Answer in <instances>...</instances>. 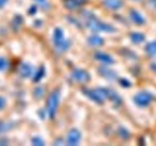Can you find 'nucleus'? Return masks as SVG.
Returning a JSON list of instances; mask_svg holds the SVG:
<instances>
[{
  "label": "nucleus",
  "instance_id": "nucleus-1",
  "mask_svg": "<svg viewBox=\"0 0 156 146\" xmlns=\"http://www.w3.org/2000/svg\"><path fill=\"white\" fill-rule=\"evenodd\" d=\"M53 41L56 50H58L60 53H62V52L68 50L70 46L69 41L64 40L63 31H62V29L59 28V27H57V28L54 30L53 36Z\"/></svg>",
  "mask_w": 156,
  "mask_h": 146
},
{
  "label": "nucleus",
  "instance_id": "nucleus-2",
  "mask_svg": "<svg viewBox=\"0 0 156 146\" xmlns=\"http://www.w3.org/2000/svg\"><path fill=\"white\" fill-rule=\"evenodd\" d=\"M87 27L93 31L108 32V33L115 31V28L114 27L110 24L101 22L95 18H90L87 22Z\"/></svg>",
  "mask_w": 156,
  "mask_h": 146
},
{
  "label": "nucleus",
  "instance_id": "nucleus-3",
  "mask_svg": "<svg viewBox=\"0 0 156 146\" xmlns=\"http://www.w3.org/2000/svg\"><path fill=\"white\" fill-rule=\"evenodd\" d=\"M59 97L60 94L58 91H53L50 94L48 100H47V113L50 119H53L56 115V110H57L58 106H59Z\"/></svg>",
  "mask_w": 156,
  "mask_h": 146
},
{
  "label": "nucleus",
  "instance_id": "nucleus-4",
  "mask_svg": "<svg viewBox=\"0 0 156 146\" xmlns=\"http://www.w3.org/2000/svg\"><path fill=\"white\" fill-rule=\"evenodd\" d=\"M84 93L87 97L98 103H102L108 98L107 88H98L96 90L85 89Z\"/></svg>",
  "mask_w": 156,
  "mask_h": 146
},
{
  "label": "nucleus",
  "instance_id": "nucleus-5",
  "mask_svg": "<svg viewBox=\"0 0 156 146\" xmlns=\"http://www.w3.org/2000/svg\"><path fill=\"white\" fill-rule=\"evenodd\" d=\"M153 95L146 91L138 93L134 97V101L140 106H147L153 100Z\"/></svg>",
  "mask_w": 156,
  "mask_h": 146
},
{
  "label": "nucleus",
  "instance_id": "nucleus-6",
  "mask_svg": "<svg viewBox=\"0 0 156 146\" xmlns=\"http://www.w3.org/2000/svg\"><path fill=\"white\" fill-rule=\"evenodd\" d=\"M81 139V133L78 129H73L69 132L67 136V143L69 145H76Z\"/></svg>",
  "mask_w": 156,
  "mask_h": 146
},
{
  "label": "nucleus",
  "instance_id": "nucleus-7",
  "mask_svg": "<svg viewBox=\"0 0 156 146\" xmlns=\"http://www.w3.org/2000/svg\"><path fill=\"white\" fill-rule=\"evenodd\" d=\"M73 79L79 82H86L89 81L90 75L86 71L82 69H76L73 71Z\"/></svg>",
  "mask_w": 156,
  "mask_h": 146
},
{
  "label": "nucleus",
  "instance_id": "nucleus-8",
  "mask_svg": "<svg viewBox=\"0 0 156 146\" xmlns=\"http://www.w3.org/2000/svg\"><path fill=\"white\" fill-rule=\"evenodd\" d=\"M122 0H104V5L109 9L117 10L123 6Z\"/></svg>",
  "mask_w": 156,
  "mask_h": 146
},
{
  "label": "nucleus",
  "instance_id": "nucleus-9",
  "mask_svg": "<svg viewBox=\"0 0 156 146\" xmlns=\"http://www.w3.org/2000/svg\"><path fill=\"white\" fill-rule=\"evenodd\" d=\"M94 58L97 60L106 64H112L114 62V59H112V57L111 56H109V55L106 54L105 53H101V52H98V53H96L94 54Z\"/></svg>",
  "mask_w": 156,
  "mask_h": 146
},
{
  "label": "nucleus",
  "instance_id": "nucleus-10",
  "mask_svg": "<svg viewBox=\"0 0 156 146\" xmlns=\"http://www.w3.org/2000/svg\"><path fill=\"white\" fill-rule=\"evenodd\" d=\"M98 71L101 74L102 76L106 78L108 80H114L117 78V75H116L115 71L108 68H105V67H101V68H99Z\"/></svg>",
  "mask_w": 156,
  "mask_h": 146
},
{
  "label": "nucleus",
  "instance_id": "nucleus-11",
  "mask_svg": "<svg viewBox=\"0 0 156 146\" xmlns=\"http://www.w3.org/2000/svg\"><path fill=\"white\" fill-rule=\"evenodd\" d=\"M32 71V67L30 66V65L28 64H22V65L20 66V69H19V72L21 74V75L24 78H27L31 75Z\"/></svg>",
  "mask_w": 156,
  "mask_h": 146
},
{
  "label": "nucleus",
  "instance_id": "nucleus-12",
  "mask_svg": "<svg viewBox=\"0 0 156 146\" xmlns=\"http://www.w3.org/2000/svg\"><path fill=\"white\" fill-rule=\"evenodd\" d=\"M130 18H132L133 21L137 24H143L145 23V19L137 11L132 10L130 12Z\"/></svg>",
  "mask_w": 156,
  "mask_h": 146
},
{
  "label": "nucleus",
  "instance_id": "nucleus-13",
  "mask_svg": "<svg viewBox=\"0 0 156 146\" xmlns=\"http://www.w3.org/2000/svg\"><path fill=\"white\" fill-rule=\"evenodd\" d=\"M107 94H108V98L112 100L115 104H120V103H121V98H120V96L115 91H112L111 89H107Z\"/></svg>",
  "mask_w": 156,
  "mask_h": 146
},
{
  "label": "nucleus",
  "instance_id": "nucleus-14",
  "mask_svg": "<svg viewBox=\"0 0 156 146\" xmlns=\"http://www.w3.org/2000/svg\"><path fill=\"white\" fill-rule=\"evenodd\" d=\"M63 4L66 9L73 10L79 7V5L82 4V1L81 0H64Z\"/></svg>",
  "mask_w": 156,
  "mask_h": 146
},
{
  "label": "nucleus",
  "instance_id": "nucleus-15",
  "mask_svg": "<svg viewBox=\"0 0 156 146\" xmlns=\"http://www.w3.org/2000/svg\"><path fill=\"white\" fill-rule=\"evenodd\" d=\"M88 43L90 45L94 46V47H100L103 45L104 40L98 36H91L88 38Z\"/></svg>",
  "mask_w": 156,
  "mask_h": 146
},
{
  "label": "nucleus",
  "instance_id": "nucleus-16",
  "mask_svg": "<svg viewBox=\"0 0 156 146\" xmlns=\"http://www.w3.org/2000/svg\"><path fill=\"white\" fill-rule=\"evenodd\" d=\"M146 51L149 56H156V41H153L148 43L146 47Z\"/></svg>",
  "mask_w": 156,
  "mask_h": 146
},
{
  "label": "nucleus",
  "instance_id": "nucleus-17",
  "mask_svg": "<svg viewBox=\"0 0 156 146\" xmlns=\"http://www.w3.org/2000/svg\"><path fill=\"white\" fill-rule=\"evenodd\" d=\"M131 40L134 43H140L143 42L145 40V36L143 33H133L131 34Z\"/></svg>",
  "mask_w": 156,
  "mask_h": 146
},
{
  "label": "nucleus",
  "instance_id": "nucleus-18",
  "mask_svg": "<svg viewBox=\"0 0 156 146\" xmlns=\"http://www.w3.org/2000/svg\"><path fill=\"white\" fill-rule=\"evenodd\" d=\"M117 133H118L119 136H120V138L125 140L128 139V138H129V137H130V134H129V132H128L126 129H124V128H120V129H118Z\"/></svg>",
  "mask_w": 156,
  "mask_h": 146
},
{
  "label": "nucleus",
  "instance_id": "nucleus-19",
  "mask_svg": "<svg viewBox=\"0 0 156 146\" xmlns=\"http://www.w3.org/2000/svg\"><path fill=\"white\" fill-rule=\"evenodd\" d=\"M44 74H45V70H44V67H41L37 71L36 75H35L34 78V82H39L43 77H44Z\"/></svg>",
  "mask_w": 156,
  "mask_h": 146
},
{
  "label": "nucleus",
  "instance_id": "nucleus-20",
  "mask_svg": "<svg viewBox=\"0 0 156 146\" xmlns=\"http://www.w3.org/2000/svg\"><path fill=\"white\" fill-rule=\"evenodd\" d=\"M34 1L43 9H48L50 8V4L47 2V0H34Z\"/></svg>",
  "mask_w": 156,
  "mask_h": 146
},
{
  "label": "nucleus",
  "instance_id": "nucleus-21",
  "mask_svg": "<svg viewBox=\"0 0 156 146\" xmlns=\"http://www.w3.org/2000/svg\"><path fill=\"white\" fill-rule=\"evenodd\" d=\"M9 66V62L5 58L0 57V70H5Z\"/></svg>",
  "mask_w": 156,
  "mask_h": 146
},
{
  "label": "nucleus",
  "instance_id": "nucleus-22",
  "mask_svg": "<svg viewBox=\"0 0 156 146\" xmlns=\"http://www.w3.org/2000/svg\"><path fill=\"white\" fill-rule=\"evenodd\" d=\"M32 144L34 145H36V146H42L44 144V142L43 141V140L41 139V138L39 137H36V138H34L32 139Z\"/></svg>",
  "mask_w": 156,
  "mask_h": 146
},
{
  "label": "nucleus",
  "instance_id": "nucleus-23",
  "mask_svg": "<svg viewBox=\"0 0 156 146\" xmlns=\"http://www.w3.org/2000/svg\"><path fill=\"white\" fill-rule=\"evenodd\" d=\"M34 95L35 97H37V98H40L41 96L44 95V90L42 88H37L35 89L34 91Z\"/></svg>",
  "mask_w": 156,
  "mask_h": 146
},
{
  "label": "nucleus",
  "instance_id": "nucleus-24",
  "mask_svg": "<svg viewBox=\"0 0 156 146\" xmlns=\"http://www.w3.org/2000/svg\"><path fill=\"white\" fill-rule=\"evenodd\" d=\"M120 84H121L122 85H123V87H129L130 86V83H129V82L128 80H126V79H121L120 80Z\"/></svg>",
  "mask_w": 156,
  "mask_h": 146
},
{
  "label": "nucleus",
  "instance_id": "nucleus-25",
  "mask_svg": "<svg viewBox=\"0 0 156 146\" xmlns=\"http://www.w3.org/2000/svg\"><path fill=\"white\" fill-rule=\"evenodd\" d=\"M21 21H22V20H21V18H20V17H18V18H15V20H14V23H15V24H14V25L18 27V26L21 25Z\"/></svg>",
  "mask_w": 156,
  "mask_h": 146
},
{
  "label": "nucleus",
  "instance_id": "nucleus-26",
  "mask_svg": "<svg viewBox=\"0 0 156 146\" xmlns=\"http://www.w3.org/2000/svg\"><path fill=\"white\" fill-rule=\"evenodd\" d=\"M5 105V100L3 97H0V110L4 107Z\"/></svg>",
  "mask_w": 156,
  "mask_h": 146
},
{
  "label": "nucleus",
  "instance_id": "nucleus-27",
  "mask_svg": "<svg viewBox=\"0 0 156 146\" xmlns=\"http://www.w3.org/2000/svg\"><path fill=\"white\" fill-rule=\"evenodd\" d=\"M6 129H7V127H6L5 125L3 123H2V122H0V132H4Z\"/></svg>",
  "mask_w": 156,
  "mask_h": 146
},
{
  "label": "nucleus",
  "instance_id": "nucleus-28",
  "mask_svg": "<svg viewBox=\"0 0 156 146\" xmlns=\"http://www.w3.org/2000/svg\"><path fill=\"white\" fill-rule=\"evenodd\" d=\"M8 0H0V7H2L5 5L6 2H7Z\"/></svg>",
  "mask_w": 156,
  "mask_h": 146
},
{
  "label": "nucleus",
  "instance_id": "nucleus-29",
  "mask_svg": "<svg viewBox=\"0 0 156 146\" xmlns=\"http://www.w3.org/2000/svg\"><path fill=\"white\" fill-rule=\"evenodd\" d=\"M36 11H37V9L34 7V6H33V7H32L31 9H30V12H29V13L34 14V12H36Z\"/></svg>",
  "mask_w": 156,
  "mask_h": 146
},
{
  "label": "nucleus",
  "instance_id": "nucleus-30",
  "mask_svg": "<svg viewBox=\"0 0 156 146\" xmlns=\"http://www.w3.org/2000/svg\"><path fill=\"white\" fill-rule=\"evenodd\" d=\"M151 68H152V71L156 72V63L152 64V65H151Z\"/></svg>",
  "mask_w": 156,
  "mask_h": 146
},
{
  "label": "nucleus",
  "instance_id": "nucleus-31",
  "mask_svg": "<svg viewBox=\"0 0 156 146\" xmlns=\"http://www.w3.org/2000/svg\"><path fill=\"white\" fill-rule=\"evenodd\" d=\"M151 2V4L153 5V7L155 8V9H156V0H150Z\"/></svg>",
  "mask_w": 156,
  "mask_h": 146
}]
</instances>
